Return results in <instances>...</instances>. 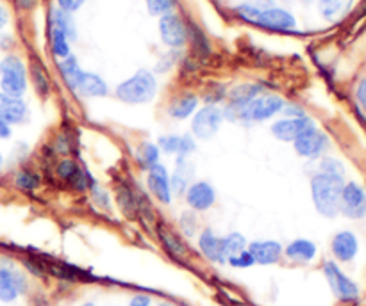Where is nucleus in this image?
Returning a JSON list of instances; mask_svg holds the SVG:
<instances>
[{
    "label": "nucleus",
    "mask_w": 366,
    "mask_h": 306,
    "mask_svg": "<svg viewBox=\"0 0 366 306\" xmlns=\"http://www.w3.org/2000/svg\"><path fill=\"white\" fill-rule=\"evenodd\" d=\"M8 23V13H6V9L0 6V29Z\"/></svg>",
    "instance_id": "nucleus-44"
},
{
    "label": "nucleus",
    "mask_w": 366,
    "mask_h": 306,
    "mask_svg": "<svg viewBox=\"0 0 366 306\" xmlns=\"http://www.w3.org/2000/svg\"><path fill=\"white\" fill-rule=\"evenodd\" d=\"M293 146H295V151L301 157H305V159H318L323 153V150L327 148V138L325 134H322L320 130L309 129L307 132H304L302 135L293 141Z\"/></svg>",
    "instance_id": "nucleus-8"
},
{
    "label": "nucleus",
    "mask_w": 366,
    "mask_h": 306,
    "mask_svg": "<svg viewBox=\"0 0 366 306\" xmlns=\"http://www.w3.org/2000/svg\"><path fill=\"white\" fill-rule=\"evenodd\" d=\"M320 169H322L323 175H329V177H336V178H343L345 168L341 164L340 160L332 159V157H325V159L320 162Z\"/></svg>",
    "instance_id": "nucleus-31"
},
{
    "label": "nucleus",
    "mask_w": 366,
    "mask_h": 306,
    "mask_svg": "<svg viewBox=\"0 0 366 306\" xmlns=\"http://www.w3.org/2000/svg\"><path fill=\"white\" fill-rule=\"evenodd\" d=\"M283 112L286 114V116H289V118H302V116H305L304 111H302L301 107H295V105H284Z\"/></svg>",
    "instance_id": "nucleus-41"
},
{
    "label": "nucleus",
    "mask_w": 366,
    "mask_h": 306,
    "mask_svg": "<svg viewBox=\"0 0 366 306\" xmlns=\"http://www.w3.org/2000/svg\"><path fill=\"white\" fill-rule=\"evenodd\" d=\"M181 146V135H163L159 138V150L165 153H179Z\"/></svg>",
    "instance_id": "nucleus-35"
},
{
    "label": "nucleus",
    "mask_w": 366,
    "mask_h": 306,
    "mask_svg": "<svg viewBox=\"0 0 366 306\" xmlns=\"http://www.w3.org/2000/svg\"><path fill=\"white\" fill-rule=\"evenodd\" d=\"M358 100H359V104H361L363 107H365V111H366V80H365V83L359 84V87H358Z\"/></svg>",
    "instance_id": "nucleus-42"
},
{
    "label": "nucleus",
    "mask_w": 366,
    "mask_h": 306,
    "mask_svg": "<svg viewBox=\"0 0 366 306\" xmlns=\"http://www.w3.org/2000/svg\"><path fill=\"white\" fill-rule=\"evenodd\" d=\"M214 199H216L214 189L207 182H195L186 193L187 205L195 212H204L211 208L214 205Z\"/></svg>",
    "instance_id": "nucleus-14"
},
{
    "label": "nucleus",
    "mask_w": 366,
    "mask_h": 306,
    "mask_svg": "<svg viewBox=\"0 0 366 306\" xmlns=\"http://www.w3.org/2000/svg\"><path fill=\"white\" fill-rule=\"evenodd\" d=\"M2 164H4V157H2V153H0V169H2Z\"/></svg>",
    "instance_id": "nucleus-46"
},
{
    "label": "nucleus",
    "mask_w": 366,
    "mask_h": 306,
    "mask_svg": "<svg viewBox=\"0 0 366 306\" xmlns=\"http://www.w3.org/2000/svg\"><path fill=\"white\" fill-rule=\"evenodd\" d=\"M26 278L17 271L0 267V301L11 303L26 290Z\"/></svg>",
    "instance_id": "nucleus-12"
},
{
    "label": "nucleus",
    "mask_w": 366,
    "mask_h": 306,
    "mask_svg": "<svg viewBox=\"0 0 366 306\" xmlns=\"http://www.w3.org/2000/svg\"><path fill=\"white\" fill-rule=\"evenodd\" d=\"M148 189L152 190V195L161 203L172 201L170 177H168V169L165 166L156 164L148 169Z\"/></svg>",
    "instance_id": "nucleus-13"
},
{
    "label": "nucleus",
    "mask_w": 366,
    "mask_h": 306,
    "mask_svg": "<svg viewBox=\"0 0 366 306\" xmlns=\"http://www.w3.org/2000/svg\"><path fill=\"white\" fill-rule=\"evenodd\" d=\"M284 253L293 262H311L316 256V246L307 239H296L292 244H288Z\"/></svg>",
    "instance_id": "nucleus-21"
},
{
    "label": "nucleus",
    "mask_w": 366,
    "mask_h": 306,
    "mask_svg": "<svg viewBox=\"0 0 366 306\" xmlns=\"http://www.w3.org/2000/svg\"><path fill=\"white\" fill-rule=\"evenodd\" d=\"M157 306H175V305H172V303H159Z\"/></svg>",
    "instance_id": "nucleus-45"
},
{
    "label": "nucleus",
    "mask_w": 366,
    "mask_h": 306,
    "mask_svg": "<svg viewBox=\"0 0 366 306\" xmlns=\"http://www.w3.org/2000/svg\"><path fill=\"white\" fill-rule=\"evenodd\" d=\"M32 77H34L36 89H38L41 95H47L48 93V78L43 72V66L38 65V63H34V65H32Z\"/></svg>",
    "instance_id": "nucleus-34"
},
{
    "label": "nucleus",
    "mask_w": 366,
    "mask_h": 306,
    "mask_svg": "<svg viewBox=\"0 0 366 306\" xmlns=\"http://www.w3.org/2000/svg\"><path fill=\"white\" fill-rule=\"evenodd\" d=\"M245 250H247V241H245V237L241 233H229L227 237L222 239V253L225 262L229 256H232V254L240 253V251Z\"/></svg>",
    "instance_id": "nucleus-27"
},
{
    "label": "nucleus",
    "mask_w": 366,
    "mask_h": 306,
    "mask_svg": "<svg viewBox=\"0 0 366 306\" xmlns=\"http://www.w3.org/2000/svg\"><path fill=\"white\" fill-rule=\"evenodd\" d=\"M314 123L309 118H286V120L275 121L272 125V134L279 141L284 142H293L298 135H302L304 132H307L309 129H313Z\"/></svg>",
    "instance_id": "nucleus-9"
},
{
    "label": "nucleus",
    "mask_w": 366,
    "mask_h": 306,
    "mask_svg": "<svg viewBox=\"0 0 366 306\" xmlns=\"http://www.w3.org/2000/svg\"><path fill=\"white\" fill-rule=\"evenodd\" d=\"M52 52L56 54L57 57H65L70 56V43H68V38L63 34L61 30L52 29Z\"/></svg>",
    "instance_id": "nucleus-29"
},
{
    "label": "nucleus",
    "mask_w": 366,
    "mask_h": 306,
    "mask_svg": "<svg viewBox=\"0 0 366 306\" xmlns=\"http://www.w3.org/2000/svg\"><path fill=\"white\" fill-rule=\"evenodd\" d=\"M227 263L232 265L234 269H247V267H252L256 262H254L252 254L249 253V250H245V251H240V253L232 254V256H229V259H227Z\"/></svg>",
    "instance_id": "nucleus-33"
},
{
    "label": "nucleus",
    "mask_w": 366,
    "mask_h": 306,
    "mask_svg": "<svg viewBox=\"0 0 366 306\" xmlns=\"http://www.w3.org/2000/svg\"><path fill=\"white\" fill-rule=\"evenodd\" d=\"M254 262L259 265H272L283 256V246L277 241H256L247 246Z\"/></svg>",
    "instance_id": "nucleus-15"
},
{
    "label": "nucleus",
    "mask_w": 366,
    "mask_h": 306,
    "mask_svg": "<svg viewBox=\"0 0 366 306\" xmlns=\"http://www.w3.org/2000/svg\"><path fill=\"white\" fill-rule=\"evenodd\" d=\"M340 210L350 219H361L366 216V193L358 184H347L341 190Z\"/></svg>",
    "instance_id": "nucleus-7"
},
{
    "label": "nucleus",
    "mask_w": 366,
    "mask_h": 306,
    "mask_svg": "<svg viewBox=\"0 0 366 306\" xmlns=\"http://www.w3.org/2000/svg\"><path fill=\"white\" fill-rule=\"evenodd\" d=\"M323 272H325V278L331 285L332 292L336 294V298L341 299V301H356L358 299V285L354 283L350 278L345 276L334 262H325Z\"/></svg>",
    "instance_id": "nucleus-6"
},
{
    "label": "nucleus",
    "mask_w": 366,
    "mask_h": 306,
    "mask_svg": "<svg viewBox=\"0 0 366 306\" xmlns=\"http://www.w3.org/2000/svg\"><path fill=\"white\" fill-rule=\"evenodd\" d=\"M14 184L22 190H32L39 186V177L29 169H22L14 178Z\"/></svg>",
    "instance_id": "nucleus-30"
},
{
    "label": "nucleus",
    "mask_w": 366,
    "mask_h": 306,
    "mask_svg": "<svg viewBox=\"0 0 366 306\" xmlns=\"http://www.w3.org/2000/svg\"><path fill=\"white\" fill-rule=\"evenodd\" d=\"M256 25L268 30H277V32H286V30L295 29L296 22L289 11L274 6V8L261 11V14L256 20Z\"/></svg>",
    "instance_id": "nucleus-10"
},
{
    "label": "nucleus",
    "mask_w": 366,
    "mask_h": 306,
    "mask_svg": "<svg viewBox=\"0 0 366 306\" xmlns=\"http://www.w3.org/2000/svg\"><path fill=\"white\" fill-rule=\"evenodd\" d=\"M159 32H161L163 43L168 45V47H172V48L183 47L187 39V32H186V27H184L183 20L172 13L161 17V22H159Z\"/></svg>",
    "instance_id": "nucleus-11"
},
{
    "label": "nucleus",
    "mask_w": 366,
    "mask_h": 306,
    "mask_svg": "<svg viewBox=\"0 0 366 306\" xmlns=\"http://www.w3.org/2000/svg\"><path fill=\"white\" fill-rule=\"evenodd\" d=\"M81 306H95V305H93V303H84V305H81Z\"/></svg>",
    "instance_id": "nucleus-47"
},
{
    "label": "nucleus",
    "mask_w": 366,
    "mask_h": 306,
    "mask_svg": "<svg viewBox=\"0 0 366 306\" xmlns=\"http://www.w3.org/2000/svg\"><path fill=\"white\" fill-rule=\"evenodd\" d=\"M161 237H163V242H165V246L168 248V251H172L174 254L184 253V246H181V242L177 241L174 235H170V233H168V237H166L165 233H161Z\"/></svg>",
    "instance_id": "nucleus-37"
},
{
    "label": "nucleus",
    "mask_w": 366,
    "mask_h": 306,
    "mask_svg": "<svg viewBox=\"0 0 366 306\" xmlns=\"http://www.w3.org/2000/svg\"><path fill=\"white\" fill-rule=\"evenodd\" d=\"M196 144H195V139L192 138V135H183L181 138V146H179V157H186L190 155L192 151H195Z\"/></svg>",
    "instance_id": "nucleus-36"
},
{
    "label": "nucleus",
    "mask_w": 366,
    "mask_h": 306,
    "mask_svg": "<svg viewBox=\"0 0 366 306\" xmlns=\"http://www.w3.org/2000/svg\"><path fill=\"white\" fill-rule=\"evenodd\" d=\"M199 248L202 253L205 254V259H210L211 262L225 263L222 253V239L216 237L211 230H204L199 237Z\"/></svg>",
    "instance_id": "nucleus-19"
},
{
    "label": "nucleus",
    "mask_w": 366,
    "mask_h": 306,
    "mask_svg": "<svg viewBox=\"0 0 366 306\" xmlns=\"http://www.w3.org/2000/svg\"><path fill=\"white\" fill-rule=\"evenodd\" d=\"M341 190H343L341 178L318 173L311 180V195H313L314 207L325 217H334L340 212Z\"/></svg>",
    "instance_id": "nucleus-1"
},
{
    "label": "nucleus",
    "mask_w": 366,
    "mask_h": 306,
    "mask_svg": "<svg viewBox=\"0 0 366 306\" xmlns=\"http://www.w3.org/2000/svg\"><path fill=\"white\" fill-rule=\"evenodd\" d=\"M223 112L216 105H205L196 112L192 121V132L196 139H211L220 129Z\"/></svg>",
    "instance_id": "nucleus-5"
},
{
    "label": "nucleus",
    "mask_w": 366,
    "mask_h": 306,
    "mask_svg": "<svg viewBox=\"0 0 366 306\" xmlns=\"http://www.w3.org/2000/svg\"><path fill=\"white\" fill-rule=\"evenodd\" d=\"M57 175L63 178V180H66L70 186L77 187V189H86V173L83 171V169L79 168L77 164H75L74 160L70 159H65L59 162V166H57Z\"/></svg>",
    "instance_id": "nucleus-20"
},
{
    "label": "nucleus",
    "mask_w": 366,
    "mask_h": 306,
    "mask_svg": "<svg viewBox=\"0 0 366 306\" xmlns=\"http://www.w3.org/2000/svg\"><path fill=\"white\" fill-rule=\"evenodd\" d=\"M157 83L150 72L140 69L116 87V96L125 104H147L156 96Z\"/></svg>",
    "instance_id": "nucleus-2"
},
{
    "label": "nucleus",
    "mask_w": 366,
    "mask_h": 306,
    "mask_svg": "<svg viewBox=\"0 0 366 306\" xmlns=\"http://www.w3.org/2000/svg\"><path fill=\"white\" fill-rule=\"evenodd\" d=\"M181 226H183V230L186 232V235H193V233H195L196 219H195V216H193L192 212H186V214H183V217H181Z\"/></svg>",
    "instance_id": "nucleus-38"
},
{
    "label": "nucleus",
    "mask_w": 366,
    "mask_h": 306,
    "mask_svg": "<svg viewBox=\"0 0 366 306\" xmlns=\"http://www.w3.org/2000/svg\"><path fill=\"white\" fill-rule=\"evenodd\" d=\"M84 2H86V0H57L59 8H61L63 11H66V13H74V11H77Z\"/></svg>",
    "instance_id": "nucleus-39"
},
{
    "label": "nucleus",
    "mask_w": 366,
    "mask_h": 306,
    "mask_svg": "<svg viewBox=\"0 0 366 306\" xmlns=\"http://www.w3.org/2000/svg\"><path fill=\"white\" fill-rule=\"evenodd\" d=\"M0 87L4 95L22 98L27 89V72L22 59L8 56L0 63Z\"/></svg>",
    "instance_id": "nucleus-3"
},
{
    "label": "nucleus",
    "mask_w": 366,
    "mask_h": 306,
    "mask_svg": "<svg viewBox=\"0 0 366 306\" xmlns=\"http://www.w3.org/2000/svg\"><path fill=\"white\" fill-rule=\"evenodd\" d=\"M75 91H77L79 95L86 96V98H101V96L108 95V86H105V83L99 75L83 72Z\"/></svg>",
    "instance_id": "nucleus-18"
},
{
    "label": "nucleus",
    "mask_w": 366,
    "mask_h": 306,
    "mask_svg": "<svg viewBox=\"0 0 366 306\" xmlns=\"http://www.w3.org/2000/svg\"><path fill=\"white\" fill-rule=\"evenodd\" d=\"M27 118V105L22 98H13V96L0 93V121L8 125H17L23 123Z\"/></svg>",
    "instance_id": "nucleus-16"
},
{
    "label": "nucleus",
    "mask_w": 366,
    "mask_h": 306,
    "mask_svg": "<svg viewBox=\"0 0 366 306\" xmlns=\"http://www.w3.org/2000/svg\"><path fill=\"white\" fill-rule=\"evenodd\" d=\"M284 100L277 95H261L252 98L247 105L236 112V120L265 121L283 111Z\"/></svg>",
    "instance_id": "nucleus-4"
},
{
    "label": "nucleus",
    "mask_w": 366,
    "mask_h": 306,
    "mask_svg": "<svg viewBox=\"0 0 366 306\" xmlns=\"http://www.w3.org/2000/svg\"><path fill=\"white\" fill-rule=\"evenodd\" d=\"M129 306H152V299L145 296V294H138V296L131 299Z\"/></svg>",
    "instance_id": "nucleus-40"
},
{
    "label": "nucleus",
    "mask_w": 366,
    "mask_h": 306,
    "mask_svg": "<svg viewBox=\"0 0 366 306\" xmlns=\"http://www.w3.org/2000/svg\"><path fill=\"white\" fill-rule=\"evenodd\" d=\"M196 105H199V98L195 95H184L177 98L174 104L168 109V114L175 120H186L195 112Z\"/></svg>",
    "instance_id": "nucleus-24"
},
{
    "label": "nucleus",
    "mask_w": 366,
    "mask_h": 306,
    "mask_svg": "<svg viewBox=\"0 0 366 306\" xmlns=\"http://www.w3.org/2000/svg\"><path fill=\"white\" fill-rule=\"evenodd\" d=\"M332 253L341 262H350L358 254V239L352 232L336 233L332 239Z\"/></svg>",
    "instance_id": "nucleus-17"
},
{
    "label": "nucleus",
    "mask_w": 366,
    "mask_h": 306,
    "mask_svg": "<svg viewBox=\"0 0 366 306\" xmlns=\"http://www.w3.org/2000/svg\"><path fill=\"white\" fill-rule=\"evenodd\" d=\"M192 177V166L186 162V157H179L177 160V169L170 178V187L172 193H175L177 196H181L184 190L187 189V180Z\"/></svg>",
    "instance_id": "nucleus-23"
},
{
    "label": "nucleus",
    "mask_w": 366,
    "mask_h": 306,
    "mask_svg": "<svg viewBox=\"0 0 366 306\" xmlns=\"http://www.w3.org/2000/svg\"><path fill=\"white\" fill-rule=\"evenodd\" d=\"M52 29L61 30L68 39L77 38V29H75V22L74 18H72V13H66L63 9L52 11Z\"/></svg>",
    "instance_id": "nucleus-26"
},
{
    "label": "nucleus",
    "mask_w": 366,
    "mask_h": 306,
    "mask_svg": "<svg viewBox=\"0 0 366 306\" xmlns=\"http://www.w3.org/2000/svg\"><path fill=\"white\" fill-rule=\"evenodd\" d=\"M354 0H318V9L322 17L329 22H338L352 8Z\"/></svg>",
    "instance_id": "nucleus-22"
},
{
    "label": "nucleus",
    "mask_w": 366,
    "mask_h": 306,
    "mask_svg": "<svg viewBox=\"0 0 366 306\" xmlns=\"http://www.w3.org/2000/svg\"><path fill=\"white\" fill-rule=\"evenodd\" d=\"M159 148L152 142H143L140 148H138V160L145 169H150L152 166L159 164Z\"/></svg>",
    "instance_id": "nucleus-28"
},
{
    "label": "nucleus",
    "mask_w": 366,
    "mask_h": 306,
    "mask_svg": "<svg viewBox=\"0 0 366 306\" xmlns=\"http://www.w3.org/2000/svg\"><path fill=\"white\" fill-rule=\"evenodd\" d=\"M9 138H11V125L0 121V139H9Z\"/></svg>",
    "instance_id": "nucleus-43"
},
{
    "label": "nucleus",
    "mask_w": 366,
    "mask_h": 306,
    "mask_svg": "<svg viewBox=\"0 0 366 306\" xmlns=\"http://www.w3.org/2000/svg\"><path fill=\"white\" fill-rule=\"evenodd\" d=\"M147 2L148 13L152 17H165L174 8V0H145Z\"/></svg>",
    "instance_id": "nucleus-32"
},
{
    "label": "nucleus",
    "mask_w": 366,
    "mask_h": 306,
    "mask_svg": "<svg viewBox=\"0 0 366 306\" xmlns=\"http://www.w3.org/2000/svg\"><path fill=\"white\" fill-rule=\"evenodd\" d=\"M59 72L63 75V80L66 83V86L70 87V89L75 91L79 84V78L83 75V69L79 66L77 59L74 56H68L59 63Z\"/></svg>",
    "instance_id": "nucleus-25"
}]
</instances>
